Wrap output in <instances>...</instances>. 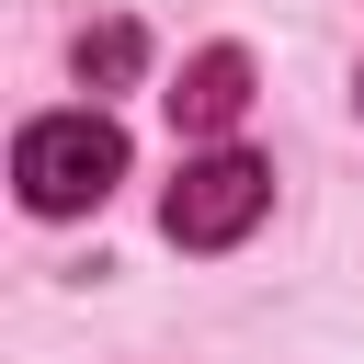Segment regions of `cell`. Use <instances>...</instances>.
<instances>
[{
  "instance_id": "cell-4",
  "label": "cell",
  "mask_w": 364,
  "mask_h": 364,
  "mask_svg": "<svg viewBox=\"0 0 364 364\" xmlns=\"http://www.w3.org/2000/svg\"><path fill=\"white\" fill-rule=\"evenodd\" d=\"M136 57H148V34H136V23H91V34H80V80H91V91H125V80H136Z\"/></svg>"
},
{
  "instance_id": "cell-1",
  "label": "cell",
  "mask_w": 364,
  "mask_h": 364,
  "mask_svg": "<svg viewBox=\"0 0 364 364\" xmlns=\"http://www.w3.org/2000/svg\"><path fill=\"white\" fill-rule=\"evenodd\" d=\"M11 182H23L34 216H91V205L125 182V125H114L102 102H80V114H34L23 148H11Z\"/></svg>"
},
{
  "instance_id": "cell-3",
  "label": "cell",
  "mask_w": 364,
  "mask_h": 364,
  "mask_svg": "<svg viewBox=\"0 0 364 364\" xmlns=\"http://www.w3.org/2000/svg\"><path fill=\"white\" fill-rule=\"evenodd\" d=\"M239 114H250V57H239V46H205V57H182L171 125H182V136H228Z\"/></svg>"
},
{
  "instance_id": "cell-2",
  "label": "cell",
  "mask_w": 364,
  "mask_h": 364,
  "mask_svg": "<svg viewBox=\"0 0 364 364\" xmlns=\"http://www.w3.org/2000/svg\"><path fill=\"white\" fill-rule=\"evenodd\" d=\"M262 216H273V171H262L250 148H205V159H182V182L159 193L171 250H228V239H250Z\"/></svg>"
},
{
  "instance_id": "cell-5",
  "label": "cell",
  "mask_w": 364,
  "mask_h": 364,
  "mask_svg": "<svg viewBox=\"0 0 364 364\" xmlns=\"http://www.w3.org/2000/svg\"><path fill=\"white\" fill-rule=\"evenodd\" d=\"M353 102H364V91H353Z\"/></svg>"
}]
</instances>
